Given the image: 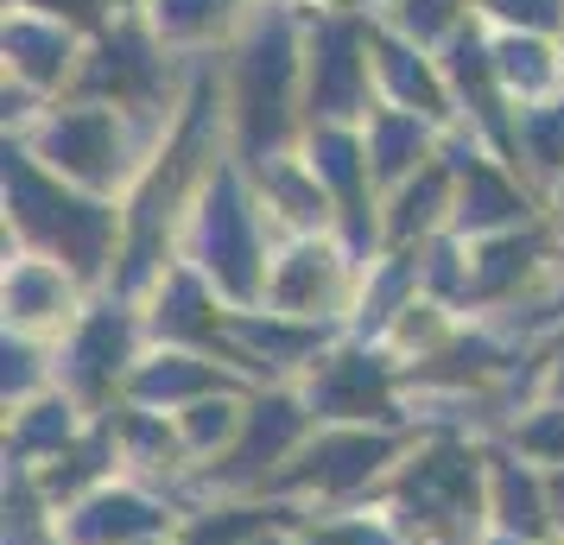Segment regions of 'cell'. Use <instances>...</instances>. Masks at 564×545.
I'll return each instance as SVG.
<instances>
[{
	"label": "cell",
	"mask_w": 564,
	"mask_h": 545,
	"mask_svg": "<svg viewBox=\"0 0 564 545\" xmlns=\"http://www.w3.org/2000/svg\"><path fill=\"white\" fill-rule=\"evenodd\" d=\"M324 286H330V260L311 254V248H299V254L285 260L280 286H273V298H280L285 312H311L317 298H324Z\"/></svg>",
	"instance_id": "4fadbf2b"
},
{
	"label": "cell",
	"mask_w": 564,
	"mask_h": 545,
	"mask_svg": "<svg viewBox=\"0 0 564 545\" xmlns=\"http://www.w3.org/2000/svg\"><path fill=\"white\" fill-rule=\"evenodd\" d=\"M204 260L209 273H223L229 292H248L254 286V241H248V204L235 197V184L223 178L216 197H209V216H204Z\"/></svg>",
	"instance_id": "5b68a950"
},
{
	"label": "cell",
	"mask_w": 564,
	"mask_h": 545,
	"mask_svg": "<svg viewBox=\"0 0 564 545\" xmlns=\"http://www.w3.org/2000/svg\"><path fill=\"white\" fill-rule=\"evenodd\" d=\"M7 305L20 317H45L52 312V273L45 266H26L20 280H7Z\"/></svg>",
	"instance_id": "ac0fdd59"
},
{
	"label": "cell",
	"mask_w": 564,
	"mask_h": 545,
	"mask_svg": "<svg viewBox=\"0 0 564 545\" xmlns=\"http://www.w3.org/2000/svg\"><path fill=\"white\" fill-rule=\"evenodd\" d=\"M381 450L387 444H375V438H330L311 450V476L317 482H361L368 469L381 464Z\"/></svg>",
	"instance_id": "30bf717a"
},
{
	"label": "cell",
	"mask_w": 564,
	"mask_h": 545,
	"mask_svg": "<svg viewBox=\"0 0 564 545\" xmlns=\"http://www.w3.org/2000/svg\"><path fill=\"white\" fill-rule=\"evenodd\" d=\"M513 209H527L520 197H513L508 184L495 178L488 165H469V190H463V222H476V229H488V222H508Z\"/></svg>",
	"instance_id": "5bb4252c"
},
{
	"label": "cell",
	"mask_w": 564,
	"mask_h": 545,
	"mask_svg": "<svg viewBox=\"0 0 564 545\" xmlns=\"http://www.w3.org/2000/svg\"><path fill=\"white\" fill-rule=\"evenodd\" d=\"M235 0H153V26L159 39H204Z\"/></svg>",
	"instance_id": "9a60e30c"
},
{
	"label": "cell",
	"mask_w": 564,
	"mask_h": 545,
	"mask_svg": "<svg viewBox=\"0 0 564 545\" xmlns=\"http://www.w3.org/2000/svg\"><path fill=\"white\" fill-rule=\"evenodd\" d=\"M375 57H381V77L406 96L419 115H437L444 108V96H437V83H432V70L419 64V57L406 52V45H393V39H375Z\"/></svg>",
	"instance_id": "9c48e42d"
},
{
	"label": "cell",
	"mask_w": 564,
	"mask_h": 545,
	"mask_svg": "<svg viewBox=\"0 0 564 545\" xmlns=\"http://www.w3.org/2000/svg\"><path fill=\"white\" fill-rule=\"evenodd\" d=\"M7 57L26 83H57L70 70V32L57 20H7Z\"/></svg>",
	"instance_id": "8992f818"
},
{
	"label": "cell",
	"mask_w": 564,
	"mask_h": 545,
	"mask_svg": "<svg viewBox=\"0 0 564 545\" xmlns=\"http://www.w3.org/2000/svg\"><path fill=\"white\" fill-rule=\"evenodd\" d=\"M311 172L330 184L336 197L361 204V178H368V159H361V146H356V140H349L343 128H317V140H311Z\"/></svg>",
	"instance_id": "ba28073f"
},
{
	"label": "cell",
	"mask_w": 564,
	"mask_h": 545,
	"mask_svg": "<svg viewBox=\"0 0 564 545\" xmlns=\"http://www.w3.org/2000/svg\"><path fill=\"white\" fill-rule=\"evenodd\" d=\"M292 77H299V45H292V20L285 13H260L241 57H235V121H241V146L248 159H267L285 133V108H292Z\"/></svg>",
	"instance_id": "6da1fadb"
},
{
	"label": "cell",
	"mask_w": 564,
	"mask_h": 545,
	"mask_svg": "<svg viewBox=\"0 0 564 545\" xmlns=\"http://www.w3.org/2000/svg\"><path fill=\"white\" fill-rule=\"evenodd\" d=\"M45 159L77 184H108L121 172V128L108 108H64L45 128Z\"/></svg>",
	"instance_id": "3957f363"
},
{
	"label": "cell",
	"mask_w": 564,
	"mask_h": 545,
	"mask_svg": "<svg viewBox=\"0 0 564 545\" xmlns=\"http://www.w3.org/2000/svg\"><path fill=\"white\" fill-rule=\"evenodd\" d=\"M437 204H444V178H437V172H425L419 184H406V197H400V216H393V235L406 241L412 229H425V222L437 216Z\"/></svg>",
	"instance_id": "2e32d148"
},
{
	"label": "cell",
	"mask_w": 564,
	"mask_h": 545,
	"mask_svg": "<svg viewBox=\"0 0 564 545\" xmlns=\"http://www.w3.org/2000/svg\"><path fill=\"white\" fill-rule=\"evenodd\" d=\"M361 26L349 13H336L311 39V108L317 115H356L361 89H368V57H361Z\"/></svg>",
	"instance_id": "277c9868"
},
{
	"label": "cell",
	"mask_w": 564,
	"mask_h": 545,
	"mask_svg": "<svg viewBox=\"0 0 564 545\" xmlns=\"http://www.w3.org/2000/svg\"><path fill=\"white\" fill-rule=\"evenodd\" d=\"M7 204L20 216V229H32L45 248H57V254L70 260V266H83V273L102 266L115 216L96 209V204H77V197H57L20 153H7Z\"/></svg>",
	"instance_id": "7a4b0ae2"
},
{
	"label": "cell",
	"mask_w": 564,
	"mask_h": 545,
	"mask_svg": "<svg viewBox=\"0 0 564 545\" xmlns=\"http://www.w3.org/2000/svg\"><path fill=\"white\" fill-rule=\"evenodd\" d=\"M39 13H52V20H102L108 0H26Z\"/></svg>",
	"instance_id": "ffe728a7"
},
{
	"label": "cell",
	"mask_w": 564,
	"mask_h": 545,
	"mask_svg": "<svg viewBox=\"0 0 564 545\" xmlns=\"http://www.w3.org/2000/svg\"><path fill=\"white\" fill-rule=\"evenodd\" d=\"M96 77L115 89V102H153L159 96V57H153V45H140L133 32H115V39H102Z\"/></svg>",
	"instance_id": "52a82bcc"
},
{
	"label": "cell",
	"mask_w": 564,
	"mask_h": 545,
	"mask_svg": "<svg viewBox=\"0 0 564 545\" xmlns=\"http://www.w3.org/2000/svg\"><path fill=\"white\" fill-rule=\"evenodd\" d=\"M495 77L508 83V89H520V96H533V89L552 83V52L539 39H501L495 45Z\"/></svg>",
	"instance_id": "8fae6325"
},
{
	"label": "cell",
	"mask_w": 564,
	"mask_h": 545,
	"mask_svg": "<svg viewBox=\"0 0 564 545\" xmlns=\"http://www.w3.org/2000/svg\"><path fill=\"white\" fill-rule=\"evenodd\" d=\"M457 20V0H406V26L425 39V32H437V26H451Z\"/></svg>",
	"instance_id": "d6986e66"
},
{
	"label": "cell",
	"mask_w": 564,
	"mask_h": 545,
	"mask_svg": "<svg viewBox=\"0 0 564 545\" xmlns=\"http://www.w3.org/2000/svg\"><path fill=\"white\" fill-rule=\"evenodd\" d=\"M488 13L520 26V32H545L564 20V0H488Z\"/></svg>",
	"instance_id": "e0dca14e"
},
{
	"label": "cell",
	"mask_w": 564,
	"mask_h": 545,
	"mask_svg": "<svg viewBox=\"0 0 564 545\" xmlns=\"http://www.w3.org/2000/svg\"><path fill=\"white\" fill-rule=\"evenodd\" d=\"M419 153H425L419 115H381V121H375V172H381V178H400Z\"/></svg>",
	"instance_id": "7c38bea8"
}]
</instances>
